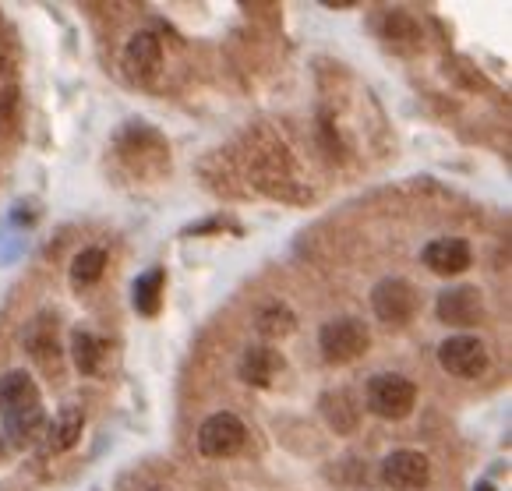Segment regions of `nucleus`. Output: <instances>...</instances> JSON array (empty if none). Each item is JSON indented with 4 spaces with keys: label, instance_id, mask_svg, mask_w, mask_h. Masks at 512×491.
<instances>
[{
    "label": "nucleus",
    "instance_id": "f257e3e1",
    "mask_svg": "<svg viewBox=\"0 0 512 491\" xmlns=\"http://www.w3.org/2000/svg\"><path fill=\"white\" fill-rule=\"evenodd\" d=\"M0 417H4V431L11 435L15 446H29L43 428L39 389L25 371L0 375Z\"/></svg>",
    "mask_w": 512,
    "mask_h": 491
},
{
    "label": "nucleus",
    "instance_id": "f03ea898",
    "mask_svg": "<svg viewBox=\"0 0 512 491\" xmlns=\"http://www.w3.org/2000/svg\"><path fill=\"white\" fill-rule=\"evenodd\" d=\"M371 333L361 318H332V322L322 325L318 333V347H322V357L329 364H350L368 350Z\"/></svg>",
    "mask_w": 512,
    "mask_h": 491
},
{
    "label": "nucleus",
    "instance_id": "7ed1b4c3",
    "mask_svg": "<svg viewBox=\"0 0 512 491\" xmlns=\"http://www.w3.org/2000/svg\"><path fill=\"white\" fill-rule=\"evenodd\" d=\"M364 400H368L371 414L385 417V421H403V417L414 410L417 389H414V382L403 375H375L368 382Z\"/></svg>",
    "mask_w": 512,
    "mask_h": 491
},
{
    "label": "nucleus",
    "instance_id": "20e7f679",
    "mask_svg": "<svg viewBox=\"0 0 512 491\" xmlns=\"http://www.w3.org/2000/svg\"><path fill=\"white\" fill-rule=\"evenodd\" d=\"M438 364L456 378H477L488 368V350L477 336H449L438 347Z\"/></svg>",
    "mask_w": 512,
    "mask_h": 491
},
{
    "label": "nucleus",
    "instance_id": "39448f33",
    "mask_svg": "<svg viewBox=\"0 0 512 491\" xmlns=\"http://www.w3.org/2000/svg\"><path fill=\"white\" fill-rule=\"evenodd\" d=\"M244 424L237 421L234 414H212L209 421L198 428V449L202 456H212V460H223V456H234L237 449L244 446Z\"/></svg>",
    "mask_w": 512,
    "mask_h": 491
},
{
    "label": "nucleus",
    "instance_id": "423d86ee",
    "mask_svg": "<svg viewBox=\"0 0 512 491\" xmlns=\"http://www.w3.org/2000/svg\"><path fill=\"white\" fill-rule=\"evenodd\" d=\"M431 463L424 453L417 449H396V453L385 456L382 463V481L389 484L392 491H417L428 484Z\"/></svg>",
    "mask_w": 512,
    "mask_h": 491
},
{
    "label": "nucleus",
    "instance_id": "0eeeda50",
    "mask_svg": "<svg viewBox=\"0 0 512 491\" xmlns=\"http://www.w3.org/2000/svg\"><path fill=\"white\" fill-rule=\"evenodd\" d=\"M371 308L382 322L407 325L417 311V290L407 280H382L371 294Z\"/></svg>",
    "mask_w": 512,
    "mask_h": 491
},
{
    "label": "nucleus",
    "instance_id": "6e6552de",
    "mask_svg": "<svg viewBox=\"0 0 512 491\" xmlns=\"http://www.w3.org/2000/svg\"><path fill=\"white\" fill-rule=\"evenodd\" d=\"M435 308L445 325H474L484 315V297L477 287H452L438 294Z\"/></svg>",
    "mask_w": 512,
    "mask_h": 491
},
{
    "label": "nucleus",
    "instance_id": "1a4fd4ad",
    "mask_svg": "<svg viewBox=\"0 0 512 491\" xmlns=\"http://www.w3.org/2000/svg\"><path fill=\"white\" fill-rule=\"evenodd\" d=\"M424 265L438 276H460L470 269V244L460 237H438L424 248Z\"/></svg>",
    "mask_w": 512,
    "mask_h": 491
},
{
    "label": "nucleus",
    "instance_id": "9d476101",
    "mask_svg": "<svg viewBox=\"0 0 512 491\" xmlns=\"http://www.w3.org/2000/svg\"><path fill=\"white\" fill-rule=\"evenodd\" d=\"M283 371V354L272 347H248L241 357V378L248 386H258V389H269L272 378Z\"/></svg>",
    "mask_w": 512,
    "mask_h": 491
},
{
    "label": "nucleus",
    "instance_id": "9b49d317",
    "mask_svg": "<svg viewBox=\"0 0 512 491\" xmlns=\"http://www.w3.org/2000/svg\"><path fill=\"white\" fill-rule=\"evenodd\" d=\"M322 414L336 431H354L357 421H361V403L347 389H336V393L322 396Z\"/></svg>",
    "mask_w": 512,
    "mask_h": 491
},
{
    "label": "nucleus",
    "instance_id": "f8f14e48",
    "mask_svg": "<svg viewBox=\"0 0 512 491\" xmlns=\"http://www.w3.org/2000/svg\"><path fill=\"white\" fill-rule=\"evenodd\" d=\"M159 57H163V46H159V39L152 36V32H138L128 43V53H124L131 75H138V78H149L152 71L159 68Z\"/></svg>",
    "mask_w": 512,
    "mask_h": 491
},
{
    "label": "nucleus",
    "instance_id": "ddd939ff",
    "mask_svg": "<svg viewBox=\"0 0 512 491\" xmlns=\"http://www.w3.org/2000/svg\"><path fill=\"white\" fill-rule=\"evenodd\" d=\"M163 269H149L145 276L135 280V290H131V301H135L138 315H159V304H163Z\"/></svg>",
    "mask_w": 512,
    "mask_h": 491
},
{
    "label": "nucleus",
    "instance_id": "4468645a",
    "mask_svg": "<svg viewBox=\"0 0 512 491\" xmlns=\"http://www.w3.org/2000/svg\"><path fill=\"white\" fill-rule=\"evenodd\" d=\"M78 435H82V414H78L75 407H64L61 414L53 417L50 435H46V446H50L53 453H64V449L75 446Z\"/></svg>",
    "mask_w": 512,
    "mask_h": 491
},
{
    "label": "nucleus",
    "instance_id": "2eb2a0df",
    "mask_svg": "<svg viewBox=\"0 0 512 491\" xmlns=\"http://www.w3.org/2000/svg\"><path fill=\"white\" fill-rule=\"evenodd\" d=\"M71 347H75V364L82 375H96L99 364H103V343L92 333H75L71 336Z\"/></svg>",
    "mask_w": 512,
    "mask_h": 491
},
{
    "label": "nucleus",
    "instance_id": "dca6fc26",
    "mask_svg": "<svg viewBox=\"0 0 512 491\" xmlns=\"http://www.w3.org/2000/svg\"><path fill=\"white\" fill-rule=\"evenodd\" d=\"M258 333L269 336V340H279V336L294 333V311L283 308V304H269V308L258 315Z\"/></svg>",
    "mask_w": 512,
    "mask_h": 491
},
{
    "label": "nucleus",
    "instance_id": "f3484780",
    "mask_svg": "<svg viewBox=\"0 0 512 491\" xmlns=\"http://www.w3.org/2000/svg\"><path fill=\"white\" fill-rule=\"evenodd\" d=\"M106 269V255L99 248H85L82 255H75V265H71V280L78 283V287H89V283H96L99 276H103Z\"/></svg>",
    "mask_w": 512,
    "mask_h": 491
},
{
    "label": "nucleus",
    "instance_id": "a211bd4d",
    "mask_svg": "<svg viewBox=\"0 0 512 491\" xmlns=\"http://www.w3.org/2000/svg\"><path fill=\"white\" fill-rule=\"evenodd\" d=\"M0 456H4V439H0Z\"/></svg>",
    "mask_w": 512,
    "mask_h": 491
}]
</instances>
